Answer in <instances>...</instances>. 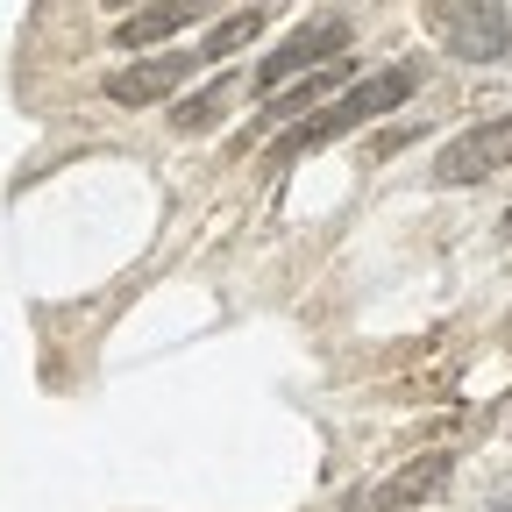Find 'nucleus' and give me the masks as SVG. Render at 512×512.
Returning a JSON list of instances; mask_svg holds the SVG:
<instances>
[{"label": "nucleus", "mask_w": 512, "mask_h": 512, "mask_svg": "<svg viewBox=\"0 0 512 512\" xmlns=\"http://www.w3.org/2000/svg\"><path fill=\"white\" fill-rule=\"evenodd\" d=\"M413 93H420V64H384V72L356 79L349 93H335L320 114H306L299 128H285V136L271 143V164H292V157H306V150H320V143H335V136H356L363 121L392 114V107L413 100Z\"/></svg>", "instance_id": "1"}, {"label": "nucleus", "mask_w": 512, "mask_h": 512, "mask_svg": "<svg viewBox=\"0 0 512 512\" xmlns=\"http://www.w3.org/2000/svg\"><path fill=\"white\" fill-rule=\"evenodd\" d=\"M349 57V22L342 15H313V22H299L285 43H271V57L256 64V93H285V86H299V79H313V72H328V64H342Z\"/></svg>", "instance_id": "2"}, {"label": "nucleus", "mask_w": 512, "mask_h": 512, "mask_svg": "<svg viewBox=\"0 0 512 512\" xmlns=\"http://www.w3.org/2000/svg\"><path fill=\"white\" fill-rule=\"evenodd\" d=\"M505 164H512V114H491V121H470L456 143H441L434 185H484Z\"/></svg>", "instance_id": "3"}, {"label": "nucleus", "mask_w": 512, "mask_h": 512, "mask_svg": "<svg viewBox=\"0 0 512 512\" xmlns=\"http://www.w3.org/2000/svg\"><path fill=\"white\" fill-rule=\"evenodd\" d=\"M427 29L463 64H498L512 50V15L491 8V0H477V8H427Z\"/></svg>", "instance_id": "4"}, {"label": "nucleus", "mask_w": 512, "mask_h": 512, "mask_svg": "<svg viewBox=\"0 0 512 512\" xmlns=\"http://www.w3.org/2000/svg\"><path fill=\"white\" fill-rule=\"evenodd\" d=\"M441 484H448V456L434 448V456H413V463H399L392 477H377V484L349 491V498H342V512H406V505L434 498Z\"/></svg>", "instance_id": "5"}, {"label": "nucleus", "mask_w": 512, "mask_h": 512, "mask_svg": "<svg viewBox=\"0 0 512 512\" xmlns=\"http://www.w3.org/2000/svg\"><path fill=\"white\" fill-rule=\"evenodd\" d=\"M192 72H200V50H157V57H143V64H121V72L107 79V100L150 107V100H171Z\"/></svg>", "instance_id": "6"}, {"label": "nucleus", "mask_w": 512, "mask_h": 512, "mask_svg": "<svg viewBox=\"0 0 512 512\" xmlns=\"http://www.w3.org/2000/svg\"><path fill=\"white\" fill-rule=\"evenodd\" d=\"M200 15H207V8H192V0H171V8H143V15H128V22L114 29V43H121V50H150V43L192 29Z\"/></svg>", "instance_id": "7"}, {"label": "nucleus", "mask_w": 512, "mask_h": 512, "mask_svg": "<svg viewBox=\"0 0 512 512\" xmlns=\"http://www.w3.org/2000/svg\"><path fill=\"white\" fill-rule=\"evenodd\" d=\"M228 93H235V79H214V86H200V93H185V100L171 107V128H178V136H200V128H214L221 107H228Z\"/></svg>", "instance_id": "8"}, {"label": "nucleus", "mask_w": 512, "mask_h": 512, "mask_svg": "<svg viewBox=\"0 0 512 512\" xmlns=\"http://www.w3.org/2000/svg\"><path fill=\"white\" fill-rule=\"evenodd\" d=\"M264 8H242V15H228V22H214L207 29V43H200V64H214V57H235L242 43H256V36H264Z\"/></svg>", "instance_id": "9"}, {"label": "nucleus", "mask_w": 512, "mask_h": 512, "mask_svg": "<svg viewBox=\"0 0 512 512\" xmlns=\"http://www.w3.org/2000/svg\"><path fill=\"white\" fill-rule=\"evenodd\" d=\"M505 235H512V207H505Z\"/></svg>", "instance_id": "10"}, {"label": "nucleus", "mask_w": 512, "mask_h": 512, "mask_svg": "<svg viewBox=\"0 0 512 512\" xmlns=\"http://www.w3.org/2000/svg\"><path fill=\"white\" fill-rule=\"evenodd\" d=\"M498 512H512V505H498Z\"/></svg>", "instance_id": "11"}]
</instances>
